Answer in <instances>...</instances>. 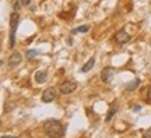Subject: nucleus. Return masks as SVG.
Instances as JSON below:
<instances>
[{
	"label": "nucleus",
	"mask_w": 151,
	"mask_h": 138,
	"mask_svg": "<svg viewBox=\"0 0 151 138\" xmlns=\"http://www.w3.org/2000/svg\"><path fill=\"white\" fill-rule=\"evenodd\" d=\"M46 80H48V73H46V71H37L35 81H37L38 84H43Z\"/></svg>",
	"instance_id": "nucleus-9"
},
{
	"label": "nucleus",
	"mask_w": 151,
	"mask_h": 138,
	"mask_svg": "<svg viewBox=\"0 0 151 138\" xmlns=\"http://www.w3.org/2000/svg\"><path fill=\"white\" fill-rule=\"evenodd\" d=\"M133 109H134L136 112H139V110H140V106H134V107H133Z\"/></svg>",
	"instance_id": "nucleus-18"
},
{
	"label": "nucleus",
	"mask_w": 151,
	"mask_h": 138,
	"mask_svg": "<svg viewBox=\"0 0 151 138\" xmlns=\"http://www.w3.org/2000/svg\"><path fill=\"white\" fill-rule=\"evenodd\" d=\"M1 64H3V60H0V66H1Z\"/></svg>",
	"instance_id": "nucleus-20"
},
{
	"label": "nucleus",
	"mask_w": 151,
	"mask_h": 138,
	"mask_svg": "<svg viewBox=\"0 0 151 138\" xmlns=\"http://www.w3.org/2000/svg\"><path fill=\"white\" fill-rule=\"evenodd\" d=\"M147 98L151 101V87H150V89H148V92H147Z\"/></svg>",
	"instance_id": "nucleus-17"
},
{
	"label": "nucleus",
	"mask_w": 151,
	"mask_h": 138,
	"mask_svg": "<svg viewBox=\"0 0 151 138\" xmlns=\"http://www.w3.org/2000/svg\"><path fill=\"white\" fill-rule=\"evenodd\" d=\"M37 54H38V50H34V49H31V50H27V59L37 57Z\"/></svg>",
	"instance_id": "nucleus-13"
},
{
	"label": "nucleus",
	"mask_w": 151,
	"mask_h": 138,
	"mask_svg": "<svg viewBox=\"0 0 151 138\" xmlns=\"http://www.w3.org/2000/svg\"><path fill=\"white\" fill-rule=\"evenodd\" d=\"M116 113H118V102H113L112 105H111V107H109L108 114H106V122H111L112 117L115 116Z\"/></svg>",
	"instance_id": "nucleus-8"
},
{
	"label": "nucleus",
	"mask_w": 151,
	"mask_h": 138,
	"mask_svg": "<svg viewBox=\"0 0 151 138\" xmlns=\"http://www.w3.org/2000/svg\"><path fill=\"white\" fill-rule=\"evenodd\" d=\"M20 6H21L20 0H16V1H14V6H13V7H14V11H18V10H20Z\"/></svg>",
	"instance_id": "nucleus-14"
},
{
	"label": "nucleus",
	"mask_w": 151,
	"mask_h": 138,
	"mask_svg": "<svg viewBox=\"0 0 151 138\" xmlns=\"http://www.w3.org/2000/svg\"><path fill=\"white\" fill-rule=\"evenodd\" d=\"M113 39H115V42L119 43V45H124V43H127L130 41V35L124 31H118L115 34Z\"/></svg>",
	"instance_id": "nucleus-6"
},
{
	"label": "nucleus",
	"mask_w": 151,
	"mask_h": 138,
	"mask_svg": "<svg viewBox=\"0 0 151 138\" xmlns=\"http://www.w3.org/2000/svg\"><path fill=\"white\" fill-rule=\"evenodd\" d=\"M88 29H90L88 25H81V27L74 28V29L71 31V34H73V35H76V34H86V32H88Z\"/></svg>",
	"instance_id": "nucleus-11"
},
{
	"label": "nucleus",
	"mask_w": 151,
	"mask_h": 138,
	"mask_svg": "<svg viewBox=\"0 0 151 138\" xmlns=\"http://www.w3.org/2000/svg\"><path fill=\"white\" fill-rule=\"evenodd\" d=\"M18 22H20V16L17 11H13L10 16V46L11 49L14 48L16 45V31H17V27H18Z\"/></svg>",
	"instance_id": "nucleus-2"
},
{
	"label": "nucleus",
	"mask_w": 151,
	"mask_h": 138,
	"mask_svg": "<svg viewBox=\"0 0 151 138\" xmlns=\"http://www.w3.org/2000/svg\"><path fill=\"white\" fill-rule=\"evenodd\" d=\"M144 138H151V128H148L147 130V134H146V137Z\"/></svg>",
	"instance_id": "nucleus-16"
},
{
	"label": "nucleus",
	"mask_w": 151,
	"mask_h": 138,
	"mask_svg": "<svg viewBox=\"0 0 151 138\" xmlns=\"http://www.w3.org/2000/svg\"><path fill=\"white\" fill-rule=\"evenodd\" d=\"M21 6H29L31 4V0H20Z\"/></svg>",
	"instance_id": "nucleus-15"
},
{
	"label": "nucleus",
	"mask_w": 151,
	"mask_h": 138,
	"mask_svg": "<svg viewBox=\"0 0 151 138\" xmlns=\"http://www.w3.org/2000/svg\"><path fill=\"white\" fill-rule=\"evenodd\" d=\"M43 131L49 138H62L65 135L63 124L56 119H49L43 123Z\"/></svg>",
	"instance_id": "nucleus-1"
},
{
	"label": "nucleus",
	"mask_w": 151,
	"mask_h": 138,
	"mask_svg": "<svg viewBox=\"0 0 151 138\" xmlns=\"http://www.w3.org/2000/svg\"><path fill=\"white\" fill-rule=\"evenodd\" d=\"M21 60H22L21 53L14 52V53H11V56L9 57V64H10L11 67H16V66H18V64L21 63Z\"/></svg>",
	"instance_id": "nucleus-7"
},
{
	"label": "nucleus",
	"mask_w": 151,
	"mask_h": 138,
	"mask_svg": "<svg viewBox=\"0 0 151 138\" xmlns=\"http://www.w3.org/2000/svg\"><path fill=\"white\" fill-rule=\"evenodd\" d=\"M55 98H56V89H55L53 87H50V88H48V89H45V92L42 94V102H45V103L53 102Z\"/></svg>",
	"instance_id": "nucleus-5"
},
{
	"label": "nucleus",
	"mask_w": 151,
	"mask_h": 138,
	"mask_svg": "<svg viewBox=\"0 0 151 138\" xmlns=\"http://www.w3.org/2000/svg\"><path fill=\"white\" fill-rule=\"evenodd\" d=\"M113 75H115V69L113 67H105L101 71V80L108 84V82H111L113 80Z\"/></svg>",
	"instance_id": "nucleus-4"
},
{
	"label": "nucleus",
	"mask_w": 151,
	"mask_h": 138,
	"mask_svg": "<svg viewBox=\"0 0 151 138\" xmlns=\"http://www.w3.org/2000/svg\"><path fill=\"white\" fill-rule=\"evenodd\" d=\"M94 64H95V57H91L86 64H84V66H83V67H81V71H83V73H87V71H90V70L94 67Z\"/></svg>",
	"instance_id": "nucleus-10"
},
{
	"label": "nucleus",
	"mask_w": 151,
	"mask_h": 138,
	"mask_svg": "<svg viewBox=\"0 0 151 138\" xmlns=\"http://www.w3.org/2000/svg\"><path fill=\"white\" fill-rule=\"evenodd\" d=\"M1 138H17V137H9V135H3Z\"/></svg>",
	"instance_id": "nucleus-19"
},
{
	"label": "nucleus",
	"mask_w": 151,
	"mask_h": 138,
	"mask_svg": "<svg viewBox=\"0 0 151 138\" xmlns=\"http://www.w3.org/2000/svg\"><path fill=\"white\" fill-rule=\"evenodd\" d=\"M140 85V80H133L132 82H129V84L126 85V89L127 91H134V89H137V87Z\"/></svg>",
	"instance_id": "nucleus-12"
},
{
	"label": "nucleus",
	"mask_w": 151,
	"mask_h": 138,
	"mask_svg": "<svg viewBox=\"0 0 151 138\" xmlns=\"http://www.w3.org/2000/svg\"><path fill=\"white\" fill-rule=\"evenodd\" d=\"M76 89H77V82H74V81H65L59 87V91L63 95H69L71 92H74Z\"/></svg>",
	"instance_id": "nucleus-3"
}]
</instances>
